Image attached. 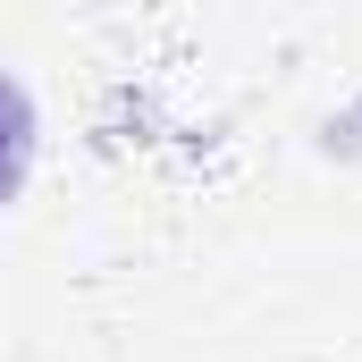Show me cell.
I'll return each mask as SVG.
<instances>
[{
	"instance_id": "1",
	"label": "cell",
	"mask_w": 362,
	"mask_h": 362,
	"mask_svg": "<svg viewBox=\"0 0 362 362\" xmlns=\"http://www.w3.org/2000/svg\"><path fill=\"white\" fill-rule=\"evenodd\" d=\"M25 169H34V101L17 76H0V202H17Z\"/></svg>"
}]
</instances>
